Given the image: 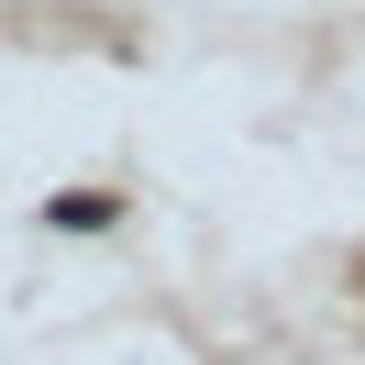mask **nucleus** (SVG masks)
<instances>
[{
    "mask_svg": "<svg viewBox=\"0 0 365 365\" xmlns=\"http://www.w3.org/2000/svg\"><path fill=\"white\" fill-rule=\"evenodd\" d=\"M111 210L122 200H56V222H67V232H111Z\"/></svg>",
    "mask_w": 365,
    "mask_h": 365,
    "instance_id": "nucleus-1",
    "label": "nucleus"
}]
</instances>
